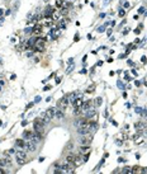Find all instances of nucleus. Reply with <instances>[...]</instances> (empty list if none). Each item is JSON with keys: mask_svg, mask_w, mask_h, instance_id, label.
<instances>
[{"mask_svg": "<svg viewBox=\"0 0 147 174\" xmlns=\"http://www.w3.org/2000/svg\"><path fill=\"white\" fill-rule=\"evenodd\" d=\"M44 41L46 39L44 38H37L35 39V42H34V46L33 48L37 52H43V48H44Z\"/></svg>", "mask_w": 147, "mask_h": 174, "instance_id": "obj_1", "label": "nucleus"}, {"mask_svg": "<svg viewBox=\"0 0 147 174\" xmlns=\"http://www.w3.org/2000/svg\"><path fill=\"white\" fill-rule=\"evenodd\" d=\"M69 97H64V98H61V99L59 100V103H57V106H59V108L60 109H62V111H64L65 108H66V107H67L69 106Z\"/></svg>", "mask_w": 147, "mask_h": 174, "instance_id": "obj_2", "label": "nucleus"}, {"mask_svg": "<svg viewBox=\"0 0 147 174\" xmlns=\"http://www.w3.org/2000/svg\"><path fill=\"white\" fill-rule=\"evenodd\" d=\"M91 140H93L91 133H88V135H84L81 139H80V142H81V145H90Z\"/></svg>", "mask_w": 147, "mask_h": 174, "instance_id": "obj_3", "label": "nucleus"}, {"mask_svg": "<svg viewBox=\"0 0 147 174\" xmlns=\"http://www.w3.org/2000/svg\"><path fill=\"white\" fill-rule=\"evenodd\" d=\"M27 149H28L29 151H35V149H37V144H34L32 140H29L28 142H27Z\"/></svg>", "mask_w": 147, "mask_h": 174, "instance_id": "obj_4", "label": "nucleus"}, {"mask_svg": "<svg viewBox=\"0 0 147 174\" xmlns=\"http://www.w3.org/2000/svg\"><path fill=\"white\" fill-rule=\"evenodd\" d=\"M79 151H80V154H81V155L89 154V153H90V146H89V145H82L81 148L79 149Z\"/></svg>", "mask_w": 147, "mask_h": 174, "instance_id": "obj_5", "label": "nucleus"}, {"mask_svg": "<svg viewBox=\"0 0 147 174\" xmlns=\"http://www.w3.org/2000/svg\"><path fill=\"white\" fill-rule=\"evenodd\" d=\"M86 122H88V118H85V117H84V118H80V119H77V121L75 122V126H76L77 128H80V127H82Z\"/></svg>", "mask_w": 147, "mask_h": 174, "instance_id": "obj_6", "label": "nucleus"}, {"mask_svg": "<svg viewBox=\"0 0 147 174\" xmlns=\"http://www.w3.org/2000/svg\"><path fill=\"white\" fill-rule=\"evenodd\" d=\"M15 156H17V159H24V160H25L27 153H24L23 149H20L19 151H17V153H15Z\"/></svg>", "mask_w": 147, "mask_h": 174, "instance_id": "obj_7", "label": "nucleus"}, {"mask_svg": "<svg viewBox=\"0 0 147 174\" xmlns=\"http://www.w3.org/2000/svg\"><path fill=\"white\" fill-rule=\"evenodd\" d=\"M32 31H33V33L37 34V36L41 34V33H42V25H41V24H35L33 28H32Z\"/></svg>", "mask_w": 147, "mask_h": 174, "instance_id": "obj_8", "label": "nucleus"}, {"mask_svg": "<svg viewBox=\"0 0 147 174\" xmlns=\"http://www.w3.org/2000/svg\"><path fill=\"white\" fill-rule=\"evenodd\" d=\"M82 103H84V102H82V99H81V98H76V99H75L74 100V107H75V108H81V107H82Z\"/></svg>", "mask_w": 147, "mask_h": 174, "instance_id": "obj_9", "label": "nucleus"}, {"mask_svg": "<svg viewBox=\"0 0 147 174\" xmlns=\"http://www.w3.org/2000/svg\"><path fill=\"white\" fill-rule=\"evenodd\" d=\"M75 159H76V155L71 153V154H67V156H66V162L74 164V163H75Z\"/></svg>", "mask_w": 147, "mask_h": 174, "instance_id": "obj_10", "label": "nucleus"}, {"mask_svg": "<svg viewBox=\"0 0 147 174\" xmlns=\"http://www.w3.org/2000/svg\"><path fill=\"white\" fill-rule=\"evenodd\" d=\"M55 10H56V9L53 6H47L46 12H44V15H46V17H52V14H53V12H55Z\"/></svg>", "mask_w": 147, "mask_h": 174, "instance_id": "obj_11", "label": "nucleus"}, {"mask_svg": "<svg viewBox=\"0 0 147 174\" xmlns=\"http://www.w3.org/2000/svg\"><path fill=\"white\" fill-rule=\"evenodd\" d=\"M15 142H17V146H19L20 149H25V148H27V142H25L24 140H22V139H18Z\"/></svg>", "mask_w": 147, "mask_h": 174, "instance_id": "obj_12", "label": "nucleus"}, {"mask_svg": "<svg viewBox=\"0 0 147 174\" xmlns=\"http://www.w3.org/2000/svg\"><path fill=\"white\" fill-rule=\"evenodd\" d=\"M41 117L43 118V122H44V124H47V123H50V121H51V117H50V116H48L46 112H43L42 114H41Z\"/></svg>", "mask_w": 147, "mask_h": 174, "instance_id": "obj_13", "label": "nucleus"}, {"mask_svg": "<svg viewBox=\"0 0 147 174\" xmlns=\"http://www.w3.org/2000/svg\"><path fill=\"white\" fill-rule=\"evenodd\" d=\"M56 111H57L56 108H53V107H51V108H48V109H47V112H46V113H47L48 116H50L51 118H53V117L56 116Z\"/></svg>", "mask_w": 147, "mask_h": 174, "instance_id": "obj_14", "label": "nucleus"}, {"mask_svg": "<svg viewBox=\"0 0 147 174\" xmlns=\"http://www.w3.org/2000/svg\"><path fill=\"white\" fill-rule=\"evenodd\" d=\"M61 12H59V10H55L53 12V14H52V19L53 20H60L61 19Z\"/></svg>", "mask_w": 147, "mask_h": 174, "instance_id": "obj_15", "label": "nucleus"}, {"mask_svg": "<svg viewBox=\"0 0 147 174\" xmlns=\"http://www.w3.org/2000/svg\"><path fill=\"white\" fill-rule=\"evenodd\" d=\"M9 159L8 158H3V159H0V167H9Z\"/></svg>", "mask_w": 147, "mask_h": 174, "instance_id": "obj_16", "label": "nucleus"}, {"mask_svg": "<svg viewBox=\"0 0 147 174\" xmlns=\"http://www.w3.org/2000/svg\"><path fill=\"white\" fill-rule=\"evenodd\" d=\"M132 173H137V174H138V173H145V168H141V167H133L132 168Z\"/></svg>", "mask_w": 147, "mask_h": 174, "instance_id": "obj_17", "label": "nucleus"}, {"mask_svg": "<svg viewBox=\"0 0 147 174\" xmlns=\"http://www.w3.org/2000/svg\"><path fill=\"white\" fill-rule=\"evenodd\" d=\"M33 135H34V132H30V131H24V133H23V139H28V140H30L33 137Z\"/></svg>", "mask_w": 147, "mask_h": 174, "instance_id": "obj_18", "label": "nucleus"}, {"mask_svg": "<svg viewBox=\"0 0 147 174\" xmlns=\"http://www.w3.org/2000/svg\"><path fill=\"white\" fill-rule=\"evenodd\" d=\"M142 141H143V137H142V136H140V135H136V136H135V144L138 145V144H141Z\"/></svg>", "mask_w": 147, "mask_h": 174, "instance_id": "obj_19", "label": "nucleus"}, {"mask_svg": "<svg viewBox=\"0 0 147 174\" xmlns=\"http://www.w3.org/2000/svg\"><path fill=\"white\" fill-rule=\"evenodd\" d=\"M64 111H62V109H59V111H56V116H55V117H57V118H64Z\"/></svg>", "mask_w": 147, "mask_h": 174, "instance_id": "obj_20", "label": "nucleus"}, {"mask_svg": "<svg viewBox=\"0 0 147 174\" xmlns=\"http://www.w3.org/2000/svg\"><path fill=\"white\" fill-rule=\"evenodd\" d=\"M122 172H123V173H132V168H131V167H124V168L122 169Z\"/></svg>", "mask_w": 147, "mask_h": 174, "instance_id": "obj_21", "label": "nucleus"}, {"mask_svg": "<svg viewBox=\"0 0 147 174\" xmlns=\"http://www.w3.org/2000/svg\"><path fill=\"white\" fill-rule=\"evenodd\" d=\"M135 127L137 128V130H142V128H143V123H142V122H138V123L135 124Z\"/></svg>", "mask_w": 147, "mask_h": 174, "instance_id": "obj_22", "label": "nucleus"}, {"mask_svg": "<svg viewBox=\"0 0 147 174\" xmlns=\"http://www.w3.org/2000/svg\"><path fill=\"white\" fill-rule=\"evenodd\" d=\"M13 154H15V150H14V149H10V150H6V151H5V155H13Z\"/></svg>", "mask_w": 147, "mask_h": 174, "instance_id": "obj_23", "label": "nucleus"}, {"mask_svg": "<svg viewBox=\"0 0 147 174\" xmlns=\"http://www.w3.org/2000/svg\"><path fill=\"white\" fill-rule=\"evenodd\" d=\"M17 163L19 164V165H23V164L25 163V160L24 159H17Z\"/></svg>", "mask_w": 147, "mask_h": 174, "instance_id": "obj_24", "label": "nucleus"}, {"mask_svg": "<svg viewBox=\"0 0 147 174\" xmlns=\"http://www.w3.org/2000/svg\"><path fill=\"white\" fill-rule=\"evenodd\" d=\"M94 89H95V87H94V85H90V87H89V88H88V90H86V93H93V90H94Z\"/></svg>", "mask_w": 147, "mask_h": 174, "instance_id": "obj_25", "label": "nucleus"}, {"mask_svg": "<svg viewBox=\"0 0 147 174\" xmlns=\"http://www.w3.org/2000/svg\"><path fill=\"white\" fill-rule=\"evenodd\" d=\"M56 5L61 8L62 5H64V3H62V0H56Z\"/></svg>", "mask_w": 147, "mask_h": 174, "instance_id": "obj_26", "label": "nucleus"}, {"mask_svg": "<svg viewBox=\"0 0 147 174\" xmlns=\"http://www.w3.org/2000/svg\"><path fill=\"white\" fill-rule=\"evenodd\" d=\"M141 61H142V62H143V64H146V62H147V57H146V56H142V59H141Z\"/></svg>", "mask_w": 147, "mask_h": 174, "instance_id": "obj_27", "label": "nucleus"}, {"mask_svg": "<svg viewBox=\"0 0 147 174\" xmlns=\"http://www.w3.org/2000/svg\"><path fill=\"white\" fill-rule=\"evenodd\" d=\"M96 104H98V106L101 104V98H98V99H96Z\"/></svg>", "mask_w": 147, "mask_h": 174, "instance_id": "obj_28", "label": "nucleus"}, {"mask_svg": "<svg viewBox=\"0 0 147 174\" xmlns=\"http://www.w3.org/2000/svg\"><path fill=\"white\" fill-rule=\"evenodd\" d=\"M30 31H32V29H30V28H27V29L24 31V32H25V33H30Z\"/></svg>", "mask_w": 147, "mask_h": 174, "instance_id": "obj_29", "label": "nucleus"}, {"mask_svg": "<svg viewBox=\"0 0 147 174\" xmlns=\"http://www.w3.org/2000/svg\"><path fill=\"white\" fill-rule=\"evenodd\" d=\"M80 74H86V70H85V69H82L81 71H80Z\"/></svg>", "mask_w": 147, "mask_h": 174, "instance_id": "obj_30", "label": "nucleus"}, {"mask_svg": "<svg viewBox=\"0 0 147 174\" xmlns=\"http://www.w3.org/2000/svg\"><path fill=\"white\" fill-rule=\"evenodd\" d=\"M119 15L123 17V15H124V12H123V10H121V12H119Z\"/></svg>", "mask_w": 147, "mask_h": 174, "instance_id": "obj_31", "label": "nucleus"}, {"mask_svg": "<svg viewBox=\"0 0 147 174\" xmlns=\"http://www.w3.org/2000/svg\"><path fill=\"white\" fill-rule=\"evenodd\" d=\"M99 32H104V27H100V28H99Z\"/></svg>", "mask_w": 147, "mask_h": 174, "instance_id": "obj_32", "label": "nucleus"}, {"mask_svg": "<svg viewBox=\"0 0 147 174\" xmlns=\"http://www.w3.org/2000/svg\"><path fill=\"white\" fill-rule=\"evenodd\" d=\"M135 32H136V33H137V34H138V33H140V32H141V31H140V28H137V29H135Z\"/></svg>", "mask_w": 147, "mask_h": 174, "instance_id": "obj_33", "label": "nucleus"}, {"mask_svg": "<svg viewBox=\"0 0 147 174\" xmlns=\"http://www.w3.org/2000/svg\"><path fill=\"white\" fill-rule=\"evenodd\" d=\"M0 85H4V80H0Z\"/></svg>", "mask_w": 147, "mask_h": 174, "instance_id": "obj_34", "label": "nucleus"}, {"mask_svg": "<svg viewBox=\"0 0 147 174\" xmlns=\"http://www.w3.org/2000/svg\"><path fill=\"white\" fill-rule=\"evenodd\" d=\"M3 14V10H1V9H0V15H1Z\"/></svg>", "mask_w": 147, "mask_h": 174, "instance_id": "obj_35", "label": "nucleus"}, {"mask_svg": "<svg viewBox=\"0 0 147 174\" xmlns=\"http://www.w3.org/2000/svg\"><path fill=\"white\" fill-rule=\"evenodd\" d=\"M43 1H48V0H43Z\"/></svg>", "mask_w": 147, "mask_h": 174, "instance_id": "obj_36", "label": "nucleus"}]
</instances>
